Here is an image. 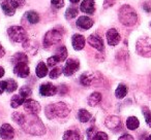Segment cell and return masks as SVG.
Returning <instances> with one entry per match:
<instances>
[{"label":"cell","mask_w":151,"mask_h":140,"mask_svg":"<svg viewBox=\"0 0 151 140\" xmlns=\"http://www.w3.org/2000/svg\"><path fill=\"white\" fill-rule=\"evenodd\" d=\"M13 119L26 133L30 135L40 136L46 133V128L40 119H38L37 114H32V113L23 114L21 112H15L13 113Z\"/></svg>","instance_id":"cell-1"},{"label":"cell","mask_w":151,"mask_h":140,"mask_svg":"<svg viewBox=\"0 0 151 140\" xmlns=\"http://www.w3.org/2000/svg\"><path fill=\"white\" fill-rule=\"evenodd\" d=\"M118 18H119L120 23L127 27L136 25L137 21H138V15H137L136 11L128 4H124L120 7L119 11H118Z\"/></svg>","instance_id":"cell-2"},{"label":"cell","mask_w":151,"mask_h":140,"mask_svg":"<svg viewBox=\"0 0 151 140\" xmlns=\"http://www.w3.org/2000/svg\"><path fill=\"white\" fill-rule=\"evenodd\" d=\"M69 113V108L65 103L58 102L50 104L46 107V115L48 119H52L55 117H65Z\"/></svg>","instance_id":"cell-3"},{"label":"cell","mask_w":151,"mask_h":140,"mask_svg":"<svg viewBox=\"0 0 151 140\" xmlns=\"http://www.w3.org/2000/svg\"><path fill=\"white\" fill-rule=\"evenodd\" d=\"M62 35L63 31L60 29H57V28L48 31L44 37V46L46 48H51L52 45H54V44L58 43L62 39Z\"/></svg>","instance_id":"cell-4"},{"label":"cell","mask_w":151,"mask_h":140,"mask_svg":"<svg viewBox=\"0 0 151 140\" xmlns=\"http://www.w3.org/2000/svg\"><path fill=\"white\" fill-rule=\"evenodd\" d=\"M7 34L14 42H25L27 40V32L21 26H12L7 29Z\"/></svg>","instance_id":"cell-5"},{"label":"cell","mask_w":151,"mask_h":140,"mask_svg":"<svg viewBox=\"0 0 151 140\" xmlns=\"http://www.w3.org/2000/svg\"><path fill=\"white\" fill-rule=\"evenodd\" d=\"M137 52L143 57H151V39L147 36L141 37L137 42Z\"/></svg>","instance_id":"cell-6"},{"label":"cell","mask_w":151,"mask_h":140,"mask_svg":"<svg viewBox=\"0 0 151 140\" xmlns=\"http://www.w3.org/2000/svg\"><path fill=\"white\" fill-rule=\"evenodd\" d=\"M80 68V62L77 59H67L65 65L63 66V74L66 76H70L78 71Z\"/></svg>","instance_id":"cell-7"},{"label":"cell","mask_w":151,"mask_h":140,"mask_svg":"<svg viewBox=\"0 0 151 140\" xmlns=\"http://www.w3.org/2000/svg\"><path fill=\"white\" fill-rule=\"evenodd\" d=\"M19 3H18L17 0H5L1 3V9H2L3 13L5 14L9 17L15 15L16 11L19 7Z\"/></svg>","instance_id":"cell-8"},{"label":"cell","mask_w":151,"mask_h":140,"mask_svg":"<svg viewBox=\"0 0 151 140\" xmlns=\"http://www.w3.org/2000/svg\"><path fill=\"white\" fill-rule=\"evenodd\" d=\"M24 109L27 113H32V114H37L40 111V104L35 100L32 99H26L24 102Z\"/></svg>","instance_id":"cell-9"},{"label":"cell","mask_w":151,"mask_h":140,"mask_svg":"<svg viewBox=\"0 0 151 140\" xmlns=\"http://www.w3.org/2000/svg\"><path fill=\"white\" fill-rule=\"evenodd\" d=\"M105 124L110 130H112V131H119V129H121V126H122L120 117H116V115L108 117L107 119H106Z\"/></svg>","instance_id":"cell-10"},{"label":"cell","mask_w":151,"mask_h":140,"mask_svg":"<svg viewBox=\"0 0 151 140\" xmlns=\"http://www.w3.org/2000/svg\"><path fill=\"white\" fill-rule=\"evenodd\" d=\"M14 72H15V74H17L19 77L25 78L29 75L30 69H29V67H28L27 63L21 62L15 65V67H14Z\"/></svg>","instance_id":"cell-11"},{"label":"cell","mask_w":151,"mask_h":140,"mask_svg":"<svg viewBox=\"0 0 151 140\" xmlns=\"http://www.w3.org/2000/svg\"><path fill=\"white\" fill-rule=\"evenodd\" d=\"M15 129L9 124H3L0 127V137L4 140H11L15 137Z\"/></svg>","instance_id":"cell-12"},{"label":"cell","mask_w":151,"mask_h":140,"mask_svg":"<svg viewBox=\"0 0 151 140\" xmlns=\"http://www.w3.org/2000/svg\"><path fill=\"white\" fill-rule=\"evenodd\" d=\"M57 92H58V88L55 87L54 85H52L51 82L42 84L40 87V94L44 97L53 96V95L57 94Z\"/></svg>","instance_id":"cell-13"},{"label":"cell","mask_w":151,"mask_h":140,"mask_svg":"<svg viewBox=\"0 0 151 140\" xmlns=\"http://www.w3.org/2000/svg\"><path fill=\"white\" fill-rule=\"evenodd\" d=\"M107 41H108V44L109 45H112V46H115L117 45L118 43L120 42V34L118 33V31L116 29H110L107 31Z\"/></svg>","instance_id":"cell-14"},{"label":"cell","mask_w":151,"mask_h":140,"mask_svg":"<svg viewBox=\"0 0 151 140\" xmlns=\"http://www.w3.org/2000/svg\"><path fill=\"white\" fill-rule=\"evenodd\" d=\"M87 41H88V43L90 44L92 48H94L95 50H99V52L104 50V48H105L103 39H101L99 36L95 35V34H92V35L89 36L88 39H87Z\"/></svg>","instance_id":"cell-15"},{"label":"cell","mask_w":151,"mask_h":140,"mask_svg":"<svg viewBox=\"0 0 151 140\" xmlns=\"http://www.w3.org/2000/svg\"><path fill=\"white\" fill-rule=\"evenodd\" d=\"M76 24H77L78 28H80V29L88 30L93 26V20L90 19L89 17H86V16H82V17H80L77 20V23Z\"/></svg>","instance_id":"cell-16"},{"label":"cell","mask_w":151,"mask_h":140,"mask_svg":"<svg viewBox=\"0 0 151 140\" xmlns=\"http://www.w3.org/2000/svg\"><path fill=\"white\" fill-rule=\"evenodd\" d=\"M85 37L81 34H75L71 37V44L76 50H81L85 46Z\"/></svg>","instance_id":"cell-17"},{"label":"cell","mask_w":151,"mask_h":140,"mask_svg":"<svg viewBox=\"0 0 151 140\" xmlns=\"http://www.w3.org/2000/svg\"><path fill=\"white\" fill-rule=\"evenodd\" d=\"M80 9L83 13L87 14V15H92L95 11L94 0H83L80 5Z\"/></svg>","instance_id":"cell-18"},{"label":"cell","mask_w":151,"mask_h":140,"mask_svg":"<svg viewBox=\"0 0 151 140\" xmlns=\"http://www.w3.org/2000/svg\"><path fill=\"white\" fill-rule=\"evenodd\" d=\"M36 75L40 78H42L48 74V65H46L44 62H40L35 69Z\"/></svg>","instance_id":"cell-19"},{"label":"cell","mask_w":151,"mask_h":140,"mask_svg":"<svg viewBox=\"0 0 151 140\" xmlns=\"http://www.w3.org/2000/svg\"><path fill=\"white\" fill-rule=\"evenodd\" d=\"M63 140H81V135L76 130H68L63 135Z\"/></svg>","instance_id":"cell-20"},{"label":"cell","mask_w":151,"mask_h":140,"mask_svg":"<svg viewBox=\"0 0 151 140\" xmlns=\"http://www.w3.org/2000/svg\"><path fill=\"white\" fill-rule=\"evenodd\" d=\"M25 18L27 19V21L29 22L30 24H37L40 20V15L34 11H27V13L25 14Z\"/></svg>","instance_id":"cell-21"},{"label":"cell","mask_w":151,"mask_h":140,"mask_svg":"<svg viewBox=\"0 0 151 140\" xmlns=\"http://www.w3.org/2000/svg\"><path fill=\"white\" fill-rule=\"evenodd\" d=\"M101 101V94L99 92H94L88 97V104L90 106H96Z\"/></svg>","instance_id":"cell-22"},{"label":"cell","mask_w":151,"mask_h":140,"mask_svg":"<svg viewBox=\"0 0 151 140\" xmlns=\"http://www.w3.org/2000/svg\"><path fill=\"white\" fill-rule=\"evenodd\" d=\"M127 95V87L123 84H120L115 91V96L118 99H123Z\"/></svg>","instance_id":"cell-23"},{"label":"cell","mask_w":151,"mask_h":140,"mask_svg":"<svg viewBox=\"0 0 151 140\" xmlns=\"http://www.w3.org/2000/svg\"><path fill=\"white\" fill-rule=\"evenodd\" d=\"M140 126V122L136 117H129L126 121V127L128 130H136Z\"/></svg>","instance_id":"cell-24"},{"label":"cell","mask_w":151,"mask_h":140,"mask_svg":"<svg viewBox=\"0 0 151 140\" xmlns=\"http://www.w3.org/2000/svg\"><path fill=\"white\" fill-rule=\"evenodd\" d=\"M25 101H26V99L24 98V97H22L20 94L15 95V96H13V98H12V100H11V105L13 108H17L20 105L24 104Z\"/></svg>","instance_id":"cell-25"},{"label":"cell","mask_w":151,"mask_h":140,"mask_svg":"<svg viewBox=\"0 0 151 140\" xmlns=\"http://www.w3.org/2000/svg\"><path fill=\"white\" fill-rule=\"evenodd\" d=\"M78 119L82 123H87L91 119V113L87 111L86 109H80L78 112Z\"/></svg>","instance_id":"cell-26"},{"label":"cell","mask_w":151,"mask_h":140,"mask_svg":"<svg viewBox=\"0 0 151 140\" xmlns=\"http://www.w3.org/2000/svg\"><path fill=\"white\" fill-rule=\"evenodd\" d=\"M12 61H13V63L16 65V64H18V63H21V62L27 63L28 62V58H27V56L24 54V53H17V54L13 57Z\"/></svg>","instance_id":"cell-27"},{"label":"cell","mask_w":151,"mask_h":140,"mask_svg":"<svg viewBox=\"0 0 151 140\" xmlns=\"http://www.w3.org/2000/svg\"><path fill=\"white\" fill-rule=\"evenodd\" d=\"M55 55L58 57V59L60 60V62L65 61V59L67 58V50H66V48H65V46H60V48L56 50V54H55Z\"/></svg>","instance_id":"cell-28"},{"label":"cell","mask_w":151,"mask_h":140,"mask_svg":"<svg viewBox=\"0 0 151 140\" xmlns=\"http://www.w3.org/2000/svg\"><path fill=\"white\" fill-rule=\"evenodd\" d=\"M80 82H81V85H83V86H85V87L90 86L91 82H92V76L89 73H83L82 75L80 76Z\"/></svg>","instance_id":"cell-29"},{"label":"cell","mask_w":151,"mask_h":140,"mask_svg":"<svg viewBox=\"0 0 151 140\" xmlns=\"http://www.w3.org/2000/svg\"><path fill=\"white\" fill-rule=\"evenodd\" d=\"M5 82H6V90H5V91H6L7 93H13V92H15V91L17 90L18 85L14 80L9 78V80H5Z\"/></svg>","instance_id":"cell-30"},{"label":"cell","mask_w":151,"mask_h":140,"mask_svg":"<svg viewBox=\"0 0 151 140\" xmlns=\"http://www.w3.org/2000/svg\"><path fill=\"white\" fill-rule=\"evenodd\" d=\"M77 15H78V9L76 7H68L65 11V18L67 20L73 19V18L77 17Z\"/></svg>","instance_id":"cell-31"},{"label":"cell","mask_w":151,"mask_h":140,"mask_svg":"<svg viewBox=\"0 0 151 140\" xmlns=\"http://www.w3.org/2000/svg\"><path fill=\"white\" fill-rule=\"evenodd\" d=\"M19 94L21 95L22 97H24L25 99H27L29 96H31L32 91H31V89H30L28 86H24V87H22V88L20 89Z\"/></svg>","instance_id":"cell-32"},{"label":"cell","mask_w":151,"mask_h":140,"mask_svg":"<svg viewBox=\"0 0 151 140\" xmlns=\"http://www.w3.org/2000/svg\"><path fill=\"white\" fill-rule=\"evenodd\" d=\"M142 111H143V114H144L145 121H146L147 125H148L149 128H151V112H150V110H149L148 107H143Z\"/></svg>","instance_id":"cell-33"},{"label":"cell","mask_w":151,"mask_h":140,"mask_svg":"<svg viewBox=\"0 0 151 140\" xmlns=\"http://www.w3.org/2000/svg\"><path fill=\"white\" fill-rule=\"evenodd\" d=\"M47 63H48V66L49 67H54L55 65H57L58 63H60V60H59L58 57H57L56 55H54V56L50 57V58L48 59Z\"/></svg>","instance_id":"cell-34"},{"label":"cell","mask_w":151,"mask_h":140,"mask_svg":"<svg viewBox=\"0 0 151 140\" xmlns=\"http://www.w3.org/2000/svg\"><path fill=\"white\" fill-rule=\"evenodd\" d=\"M60 74H61V69L56 67V68L51 70L50 73H49V76H50L52 80H55V78H58L59 76H60Z\"/></svg>","instance_id":"cell-35"},{"label":"cell","mask_w":151,"mask_h":140,"mask_svg":"<svg viewBox=\"0 0 151 140\" xmlns=\"http://www.w3.org/2000/svg\"><path fill=\"white\" fill-rule=\"evenodd\" d=\"M51 4L54 9H62L64 6V0H51Z\"/></svg>","instance_id":"cell-36"},{"label":"cell","mask_w":151,"mask_h":140,"mask_svg":"<svg viewBox=\"0 0 151 140\" xmlns=\"http://www.w3.org/2000/svg\"><path fill=\"white\" fill-rule=\"evenodd\" d=\"M92 140H108V135L105 132H97L92 137Z\"/></svg>","instance_id":"cell-37"},{"label":"cell","mask_w":151,"mask_h":140,"mask_svg":"<svg viewBox=\"0 0 151 140\" xmlns=\"http://www.w3.org/2000/svg\"><path fill=\"white\" fill-rule=\"evenodd\" d=\"M143 9H144L146 13H151V1H145L143 3Z\"/></svg>","instance_id":"cell-38"},{"label":"cell","mask_w":151,"mask_h":140,"mask_svg":"<svg viewBox=\"0 0 151 140\" xmlns=\"http://www.w3.org/2000/svg\"><path fill=\"white\" fill-rule=\"evenodd\" d=\"M115 3V0H104V7L108 9V7L112 6Z\"/></svg>","instance_id":"cell-39"},{"label":"cell","mask_w":151,"mask_h":140,"mask_svg":"<svg viewBox=\"0 0 151 140\" xmlns=\"http://www.w3.org/2000/svg\"><path fill=\"white\" fill-rule=\"evenodd\" d=\"M118 140H134V139L132 135H129V134H123V135L120 136Z\"/></svg>","instance_id":"cell-40"},{"label":"cell","mask_w":151,"mask_h":140,"mask_svg":"<svg viewBox=\"0 0 151 140\" xmlns=\"http://www.w3.org/2000/svg\"><path fill=\"white\" fill-rule=\"evenodd\" d=\"M6 90V82H0V95L2 94L4 91Z\"/></svg>","instance_id":"cell-41"},{"label":"cell","mask_w":151,"mask_h":140,"mask_svg":"<svg viewBox=\"0 0 151 140\" xmlns=\"http://www.w3.org/2000/svg\"><path fill=\"white\" fill-rule=\"evenodd\" d=\"M95 132V128L94 127H91V128H89L88 130H87V135H88V138H92L93 136V133Z\"/></svg>","instance_id":"cell-42"},{"label":"cell","mask_w":151,"mask_h":140,"mask_svg":"<svg viewBox=\"0 0 151 140\" xmlns=\"http://www.w3.org/2000/svg\"><path fill=\"white\" fill-rule=\"evenodd\" d=\"M4 54H5V50H4V48H3V46L1 45V43H0V58L4 56Z\"/></svg>","instance_id":"cell-43"},{"label":"cell","mask_w":151,"mask_h":140,"mask_svg":"<svg viewBox=\"0 0 151 140\" xmlns=\"http://www.w3.org/2000/svg\"><path fill=\"white\" fill-rule=\"evenodd\" d=\"M3 75H4V69H3L2 67L0 66V78L2 77Z\"/></svg>","instance_id":"cell-44"},{"label":"cell","mask_w":151,"mask_h":140,"mask_svg":"<svg viewBox=\"0 0 151 140\" xmlns=\"http://www.w3.org/2000/svg\"><path fill=\"white\" fill-rule=\"evenodd\" d=\"M17 1H18V3H19L20 6H22V5L25 4V0H17Z\"/></svg>","instance_id":"cell-45"},{"label":"cell","mask_w":151,"mask_h":140,"mask_svg":"<svg viewBox=\"0 0 151 140\" xmlns=\"http://www.w3.org/2000/svg\"><path fill=\"white\" fill-rule=\"evenodd\" d=\"M69 1H70L71 3H78L80 0H69Z\"/></svg>","instance_id":"cell-46"},{"label":"cell","mask_w":151,"mask_h":140,"mask_svg":"<svg viewBox=\"0 0 151 140\" xmlns=\"http://www.w3.org/2000/svg\"><path fill=\"white\" fill-rule=\"evenodd\" d=\"M146 140H151V135H149L148 137H147V139Z\"/></svg>","instance_id":"cell-47"},{"label":"cell","mask_w":151,"mask_h":140,"mask_svg":"<svg viewBox=\"0 0 151 140\" xmlns=\"http://www.w3.org/2000/svg\"><path fill=\"white\" fill-rule=\"evenodd\" d=\"M150 26H151V23H150Z\"/></svg>","instance_id":"cell-48"}]
</instances>
